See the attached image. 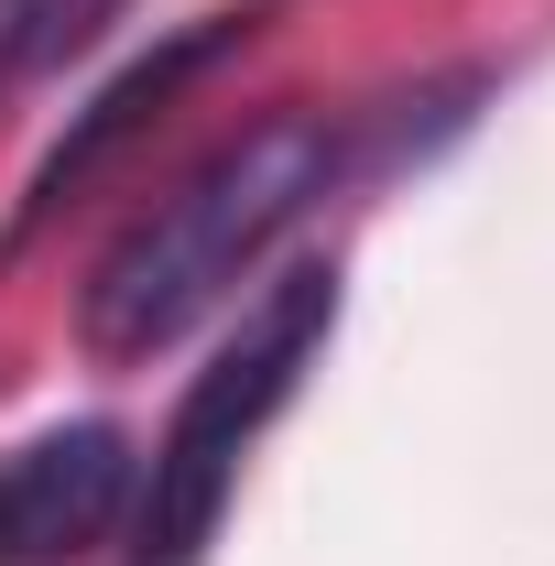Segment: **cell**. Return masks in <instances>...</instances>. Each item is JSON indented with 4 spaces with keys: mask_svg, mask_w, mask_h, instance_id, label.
Here are the masks:
<instances>
[{
    "mask_svg": "<svg viewBox=\"0 0 555 566\" xmlns=\"http://www.w3.org/2000/svg\"><path fill=\"white\" fill-rule=\"evenodd\" d=\"M44 33H55V0H0V76L22 66Z\"/></svg>",
    "mask_w": 555,
    "mask_h": 566,
    "instance_id": "cell-5",
    "label": "cell"
},
{
    "mask_svg": "<svg viewBox=\"0 0 555 566\" xmlns=\"http://www.w3.org/2000/svg\"><path fill=\"white\" fill-rule=\"evenodd\" d=\"M327 327H338V273L305 262V273H283L273 294L240 316V338L186 381V403L153 436V469H142V566H197L208 556L218 512L240 491L251 436L294 403V381H305V359L327 349Z\"/></svg>",
    "mask_w": 555,
    "mask_h": 566,
    "instance_id": "cell-2",
    "label": "cell"
},
{
    "mask_svg": "<svg viewBox=\"0 0 555 566\" xmlns=\"http://www.w3.org/2000/svg\"><path fill=\"white\" fill-rule=\"evenodd\" d=\"M142 469L121 424H44L0 458V566H76L109 545V523L132 512Z\"/></svg>",
    "mask_w": 555,
    "mask_h": 566,
    "instance_id": "cell-3",
    "label": "cell"
},
{
    "mask_svg": "<svg viewBox=\"0 0 555 566\" xmlns=\"http://www.w3.org/2000/svg\"><path fill=\"white\" fill-rule=\"evenodd\" d=\"M327 175H338V132L316 109H273L240 142H218L164 208H142L109 240V262L76 294V338L98 359H153L164 338H186L218 294L327 197Z\"/></svg>",
    "mask_w": 555,
    "mask_h": 566,
    "instance_id": "cell-1",
    "label": "cell"
},
{
    "mask_svg": "<svg viewBox=\"0 0 555 566\" xmlns=\"http://www.w3.org/2000/svg\"><path fill=\"white\" fill-rule=\"evenodd\" d=\"M251 33H262V11H208V22H175L164 44H142L132 66H121V76H109V87L66 120V132H55V153L33 164V186H22V208H11V240H33V229L66 208V197L109 164V153H121V142L153 132V120H164V109H175V98L218 66V55H240Z\"/></svg>",
    "mask_w": 555,
    "mask_h": 566,
    "instance_id": "cell-4",
    "label": "cell"
}]
</instances>
